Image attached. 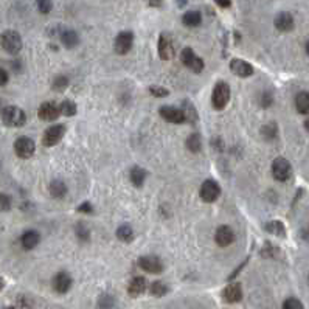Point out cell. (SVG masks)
Here are the masks:
<instances>
[{
  "mask_svg": "<svg viewBox=\"0 0 309 309\" xmlns=\"http://www.w3.org/2000/svg\"><path fill=\"white\" fill-rule=\"evenodd\" d=\"M2 122L8 127H22L27 123V115L21 107L6 106L2 109Z\"/></svg>",
  "mask_w": 309,
  "mask_h": 309,
  "instance_id": "cell-1",
  "label": "cell"
},
{
  "mask_svg": "<svg viewBox=\"0 0 309 309\" xmlns=\"http://www.w3.org/2000/svg\"><path fill=\"white\" fill-rule=\"evenodd\" d=\"M0 45L9 55H17L22 50V37L14 30H6L0 36Z\"/></svg>",
  "mask_w": 309,
  "mask_h": 309,
  "instance_id": "cell-2",
  "label": "cell"
},
{
  "mask_svg": "<svg viewBox=\"0 0 309 309\" xmlns=\"http://www.w3.org/2000/svg\"><path fill=\"white\" fill-rule=\"evenodd\" d=\"M228 99H230V87L227 83L219 81L212 92V104L216 111H222L225 106L228 104Z\"/></svg>",
  "mask_w": 309,
  "mask_h": 309,
  "instance_id": "cell-3",
  "label": "cell"
},
{
  "mask_svg": "<svg viewBox=\"0 0 309 309\" xmlns=\"http://www.w3.org/2000/svg\"><path fill=\"white\" fill-rule=\"evenodd\" d=\"M181 61L185 67H188L194 73H201L204 70V61L199 58L191 48H184L181 53Z\"/></svg>",
  "mask_w": 309,
  "mask_h": 309,
  "instance_id": "cell-4",
  "label": "cell"
},
{
  "mask_svg": "<svg viewBox=\"0 0 309 309\" xmlns=\"http://www.w3.org/2000/svg\"><path fill=\"white\" fill-rule=\"evenodd\" d=\"M65 134V126L64 124H55V126H50L47 131L44 132V137H42V145L47 146V148H52L55 145H58L59 142L62 140V137Z\"/></svg>",
  "mask_w": 309,
  "mask_h": 309,
  "instance_id": "cell-5",
  "label": "cell"
},
{
  "mask_svg": "<svg viewBox=\"0 0 309 309\" xmlns=\"http://www.w3.org/2000/svg\"><path fill=\"white\" fill-rule=\"evenodd\" d=\"M36 151V145L30 137H19L14 142V153L21 158H30L33 157Z\"/></svg>",
  "mask_w": 309,
  "mask_h": 309,
  "instance_id": "cell-6",
  "label": "cell"
},
{
  "mask_svg": "<svg viewBox=\"0 0 309 309\" xmlns=\"http://www.w3.org/2000/svg\"><path fill=\"white\" fill-rule=\"evenodd\" d=\"M291 173H292V168H291V163H289L284 157H278L274 160L272 163V174L277 181L280 182H286L289 177H291Z\"/></svg>",
  "mask_w": 309,
  "mask_h": 309,
  "instance_id": "cell-7",
  "label": "cell"
},
{
  "mask_svg": "<svg viewBox=\"0 0 309 309\" xmlns=\"http://www.w3.org/2000/svg\"><path fill=\"white\" fill-rule=\"evenodd\" d=\"M199 194H201V199L204 202H215L216 199L219 197V194H221V186H219L217 182L212 181V179H208V181H205L201 186V191H199Z\"/></svg>",
  "mask_w": 309,
  "mask_h": 309,
  "instance_id": "cell-8",
  "label": "cell"
},
{
  "mask_svg": "<svg viewBox=\"0 0 309 309\" xmlns=\"http://www.w3.org/2000/svg\"><path fill=\"white\" fill-rule=\"evenodd\" d=\"M158 56L163 61H169L176 56L174 42L168 34H160V39H158Z\"/></svg>",
  "mask_w": 309,
  "mask_h": 309,
  "instance_id": "cell-9",
  "label": "cell"
},
{
  "mask_svg": "<svg viewBox=\"0 0 309 309\" xmlns=\"http://www.w3.org/2000/svg\"><path fill=\"white\" fill-rule=\"evenodd\" d=\"M132 44H134V34L131 31H122L115 37L114 50L118 55H126L132 48Z\"/></svg>",
  "mask_w": 309,
  "mask_h": 309,
  "instance_id": "cell-10",
  "label": "cell"
},
{
  "mask_svg": "<svg viewBox=\"0 0 309 309\" xmlns=\"http://www.w3.org/2000/svg\"><path fill=\"white\" fill-rule=\"evenodd\" d=\"M158 112H160V117L169 123H174V124L185 123V114L182 109H177L173 106H162Z\"/></svg>",
  "mask_w": 309,
  "mask_h": 309,
  "instance_id": "cell-11",
  "label": "cell"
},
{
  "mask_svg": "<svg viewBox=\"0 0 309 309\" xmlns=\"http://www.w3.org/2000/svg\"><path fill=\"white\" fill-rule=\"evenodd\" d=\"M37 115L41 120H44V122H55V120L61 115V109L53 101H45L39 106Z\"/></svg>",
  "mask_w": 309,
  "mask_h": 309,
  "instance_id": "cell-12",
  "label": "cell"
},
{
  "mask_svg": "<svg viewBox=\"0 0 309 309\" xmlns=\"http://www.w3.org/2000/svg\"><path fill=\"white\" fill-rule=\"evenodd\" d=\"M138 266H140L143 271L148 272V274H160L163 271L162 261L158 260L157 256H153V255L142 256L140 260H138Z\"/></svg>",
  "mask_w": 309,
  "mask_h": 309,
  "instance_id": "cell-13",
  "label": "cell"
},
{
  "mask_svg": "<svg viewBox=\"0 0 309 309\" xmlns=\"http://www.w3.org/2000/svg\"><path fill=\"white\" fill-rule=\"evenodd\" d=\"M230 70L236 75V76H241V78H248L252 76L253 73V67L248 64L244 59H232L230 62Z\"/></svg>",
  "mask_w": 309,
  "mask_h": 309,
  "instance_id": "cell-14",
  "label": "cell"
},
{
  "mask_svg": "<svg viewBox=\"0 0 309 309\" xmlns=\"http://www.w3.org/2000/svg\"><path fill=\"white\" fill-rule=\"evenodd\" d=\"M72 277L67 272H59L53 278V287L58 294H65L68 292V289L72 287Z\"/></svg>",
  "mask_w": 309,
  "mask_h": 309,
  "instance_id": "cell-15",
  "label": "cell"
},
{
  "mask_svg": "<svg viewBox=\"0 0 309 309\" xmlns=\"http://www.w3.org/2000/svg\"><path fill=\"white\" fill-rule=\"evenodd\" d=\"M222 298H224L227 303H238V302H241V298H243L241 284H239V283H233V284L225 286L224 291H222Z\"/></svg>",
  "mask_w": 309,
  "mask_h": 309,
  "instance_id": "cell-16",
  "label": "cell"
},
{
  "mask_svg": "<svg viewBox=\"0 0 309 309\" xmlns=\"http://www.w3.org/2000/svg\"><path fill=\"white\" fill-rule=\"evenodd\" d=\"M215 239H216V243L217 246H221V247H227V246H230L233 241H235V233L230 227H227V225H221L216 230V235H215Z\"/></svg>",
  "mask_w": 309,
  "mask_h": 309,
  "instance_id": "cell-17",
  "label": "cell"
},
{
  "mask_svg": "<svg viewBox=\"0 0 309 309\" xmlns=\"http://www.w3.org/2000/svg\"><path fill=\"white\" fill-rule=\"evenodd\" d=\"M277 30H280V31H291L294 28V17L289 14V13H280L274 21Z\"/></svg>",
  "mask_w": 309,
  "mask_h": 309,
  "instance_id": "cell-18",
  "label": "cell"
},
{
  "mask_svg": "<svg viewBox=\"0 0 309 309\" xmlns=\"http://www.w3.org/2000/svg\"><path fill=\"white\" fill-rule=\"evenodd\" d=\"M39 241H41V235H39L36 230H27L21 238V244L25 250H31V248H34L39 244Z\"/></svg>",
  "mask_w": 309,
  "mask_h": 309,
  "instance_id": "cell-19",
  "label": "cell"
},
{
  "mask_svg": "<svg viewBox=\"0 0 309 309\" xmlns=\"http://www.w3.org/2000/svg\"><path fill=\"white\" fill-rule=\"evenodd\" d=\"M146 287H148V284H146L145 278L143 277H135L131 281V284H129L127 292H129V295L135 298V297H140L146 291Z\"/></svg>",
  "mask_w": 309,
  "mask_h": 309,
  "instance_id": "cell-20",
  "label": "cell"
},
{
  "mask_svg": "<svg viewBox=\"0 0 309 309\" xmlns=\"http://www.w3.org/2000/svg\"><path fill=\"white\" fill-rule=\"evenodd\" d=\"M61 42L65 48H73L78 45L79 39H78V34L73 31V30H64L61 33Z\"/></svg>",
  "mask_w": 309,
  "mask_h": 309,
  "instance_id": "cell-21",
  "label": "cell"
},
{
  "mask_svg": "<svg viewBox=\"0 0 309 309\" xmlns=\"http://www.w3.org/2000/svg\"><path fill=\"white\" fill-rule=\"evenodd\" d=\"M295 107L300 114H309V93L300 92L295 96Z\"/></svg>",
  "mask_w": 309,
  "mask_h": 309,
  "instance_id": "cell-22",
  "label": "cell"
},
{
  "mask_svg": "<svg viewBox=\"0 0 309 309\" xmlns=\"http://www.w3.org/2000/svg\"><path fill=\"white\" fill-rule=\"evenodd\" d=\"M129 177H131V182L137 186V188H140L143 186L145 184V179H146V171L143 168L140 166H134L131 169V174H129Z\"/></svg>",
  "mask_w": 309,
  "mask_h": 309,
  "instance_id": "cell-23",
  "label": "cell"
},
{
  "mask_svg": "<svg viewBox=\"0 0 309 309\" xmlns=\"http://www.w3.org/2000/svg\"><path fill=\"white\" fill-rule=\"evenodd\" d=\"M182 22L186 27H197V25H201V22H202V14L199 11H188V13L184 14Z\"/></svg>",
  "mask_w": 309,
  "mask_h": 309,
  "instance_id": "cell-24",
  "label": "cell"
},
{
  "mask_svg": "<svg viewBox=\"0 0 309 309\" xmlns=\"http://www.w3.org/2000/svg\"><path fill=\"white\" fill-rule=\"evenodd\" d=\"M67 193V186L62 181H53L52 184H50V194H52L53 197L56 199H61L64 197Z\"/></svg>",
  "mask_w": 309,
  "mask_h": 309,
  "instance_id": "cell-25",
  "label": "cell"
},
{
  "mask_svg": "<svg viewBox=\"0 0 309 309\" xmlns=\"http://www.w3.org/2000/svg\"><path fill=\"white\" fill-rule=\"evenodd\" d=\"M117 236L120 241L123 243H131L134 239V230L129 225H120L118 230H117Z\"/></svg>",
  "mask_w": 309,
  "mask_h": 309,
  "instance_id": "cell-26",
  "label": "cell"
},
{
  "mask_svg": "<svg viewBox=\"0 0 309 309\" xmlns=\"http://www.w3.org/2000/svg\"><path fill=\"white\" fill-rule=\"evenodd\" d=\"M186 148L190 149L191 153H199L202 148V140H201V135L199 134H191L190 137L186 138Z\"/></svg>",
  "mask_w": 309,
  "mask_h": 309,
  "instance_id": "cell-27",
  "label": "cell"
},
{
  "mask_svg": "<svg viewBox=\"0 0 309 309\" xmlns=\"http://www.w3.org/2000/svg\"><path fill=\"white\" fill-rule=\"evenodd\" d=\"M182 111H184V114H185V122L191 123V124L196 123V120H197V112H196V109L193 107L191 103L185 101L184 106H182Z\"/></svg>",
  "mask_w": 309,
  "mask_h": 309,
  "instance_id": "cell-28",
  "label": "cell"
},
{
  "mask_svg": "<svg viewBox=\"0 0 309 309\" xmlns=\"http://www.w3.org/2000/svg\"><path fill=\"white\" fill-rule=\"evenodd\" d=\"M266 230L269 233H272V235H277V236H286L284 225L280 221H271V222L266 225Z\"/></svg>",
  "mask_w": 309,
  "mask_h": 309,
  "instance_id": "cell-29",
  "label": "cell"
},
{
  "mask_svg": "<svg viewBox=\"0 0 309 309\" xmlns=\"http://www.w3.org/2000/svg\"><path fill=\"white\" fill-rule=\"evenodd\" d=\"M59 109H61V114L65 117H73L76 114V104L72 99H64L61 106H59Z\"/></svg>",
  "mask_w": 309,
  "mask_h": 309,
  "instance_id": "cell-30",
  "label": "cell"
},
{
  "mask_svg": "<svg viewBox=\"0 0 309 309\" xmlns=\"http://www.w3.org/2000/svg\"><path fill=\"white\" fill-rule=\"evenodd\" d=\"M261 134H263V137L266 138V140H274V138L278 135V127H277V124H274V123L266 124V126L261 129Z\"/></svg>",
  "mask_w": 309,
  "mask_h": 309,
  "instance_id": "cell-31",
  "label": "cell"
},
{
  "mask_svg": "<svg viewBox=\"0 0 309 309\" xmlns=\"http://www.w3.org/2000/svg\"><path fill=\"white\" fill-rule=\"evenodd\" d=\"M166 291L168 289L162 281H154L151 284V287H149V292H151V295H154V297H163L166 294Z\"/></svg>",
  "mask_w": 309,
  "mask_h": 309,
  "instance_id": "cell-32",
  "label": "cell"
},
{
  "mask_svg": "<svg viewBox=\"0 0 309 309\" xmlns=\"http://www.w3.org/2000/svg\"><path fill=\"white\" fill-rule=\"evenodd\" d=\"M76 236L81 239V241H87V239L91 238V232H89V228L83 222H79L76 225Z\"/></svg>",
  "mask_w": 309,
  "mask_h": 309,
  "instance_id": "cell-33",
  "label": "cell"
},
{
  "mask_svg": "<svg viewBox=\"0 0 309 309\" xmlns=\"http://www.w3.org/2000/svg\"><path fill=\"white\" fill-rule=\"evenodd\" d=\"M36 3H37V9L42 14H48L50 11H52V8H53L52 0H36Z\"/></svg>",
  "mask_w": 309,
  "mask_h": 309,
  "instance_id": "cell-34",
  "label": "cell"
},
{
  "mask_svg": "<svg viewBox=\"0 0 309 309\" xmlns=\"http://www.w3.org/2000/svg\"><path fill=\"white\" fill-rule=\"evenodd\" d=\"M11 210V197L5 193H0V212Z\"/></svg>",
  "mask_w": 309,
  "mask_h": 309,
  "instance_id": "cell-35",
  "label": "cell"
},
{
  "mask_svg": "<svg viewBox=\"0 0 309 309\" xmlns=\"http://www.w3.org/2000/svg\"><path fill=\"white\" fill-rule=\"evenodd\" d=\"M149 93L153 96H157V98H165L169 95V92L166 91L165 87H160V86H151L149 87Z\"/></svg>",
  "mask_w": 309,
  "mask_h": 309,
  "instance_id": "cell-36",
  "label": "cell"
},
{
  "mask_svg": "<svg viewBox=\"0 0 309 309\" xmlns=\"http://www.w3.org/2000/svg\"><path fill=\"white\" fill-rule=\"evenodd\" d=\"M68 86V79L65 76H56L55 78V81H53V89L58 92H61L64 91V89Z\"/></svg>",
  "mask_w": 309,
  "mask_h": 309,
  "instance_id": "cell-37",
  "label": "cell"
},
{
  "mask_svg": "<svg viewBox=\"0 0 309 309\" xmlns=\"http://www.w3.org/2000/svg\"><path fill=\"white\" fill-rule=\"evenodd\" d=\"M283 308L284 309H302L303 305L298 302L297 298H287V300L284 302V305H283Z\"/></svg>",
  "mask_w": 309,
  "mask_h": 309,
  "instance_id": "cell-38",
  "label": "cell"
},
{
  "mask_svg": "<svg viewBox=\"0 0 309 309\" xmlns=\"http://www.w3.org/2000/svg\"><path fill=\"white\" fill-rule=\"evenodd\" d=\"M274 103V98H272V93L271 92H263L261 98H260V104L263 107H269V106H272Z\"/></svg>",
  "mask_w": 309,
  "mask_h": 309,
  "instance_id": "cell-39",
  "label": "cell"
},
{
  "mask_svg": "<svg viewBox=\"0 0 309 309\" xmlns=\"http://www.w3.org/2000/svg\"><path fill=\"white\" fill-rule=\"evenodd\" d=\"M78 212L79 213H92L93 212V207L89 204V202H84V204H81L78 207Z\"/></svg>",
  "mask_w": 309,
  "mask_h": 309,
  "instance_id": "cell-40",
  "label": "cell"
},
{
  "mask_svg": "<svg viewBox=\"0 0 309 309\" xmlns=\"http://www.w3.org/2000/svg\"><path fill=\"white\" fill-rule=\"evenodd\" d=\"M115 302H114V298L112 297H109V295H104L101 297V302H99V306H114Z\"/></svg>",
  "mask_w": 309,
  "mask_h": 309,
  "instance_id": "cell-41",
  "label": "cell"
},
{
  "mask_svg": "<svg viewBox=\"0 0 309 309\" xmlns=\"http://www.w3.org/2000/svg\"><path fill=\"white\" fill-rule=\"evenodd\" d=\"M8 79H9L8 72L5 70V68L0 67V86H5V84L8 83Z\"/></svg>",
  "mask_w": 309,
  "mask_h": 309,
  "instance_id": "cell-42",
  "label": "cell"
},
{
  "mask_svg": "<svg viewBox=\"0 0 309 309\" xmlns=\"http://www.w3.org/2000/svg\"><path fill=\"white\" fill-rule=\"evenodd\" d=\"M215 2H216L219 6H222V8H228V6L232 5L230 0H215Z\"/></svg>",
  "mask_w": 309,
  "mask_h": 309,
  "instance_id": "cell-43",
  "label": "cell"
},
{
  "mask_svg": "<svg viewBox=\"0 0 309 309\" xmlns=\"http://www.w3.org/2000/svg\"><path fill=\"white\" fill-rule=\"evenodd\" d=\"M162 3H163V0H149V5H151V6H155V8L162 6Z\"/></svg>",
  "mask_w": 309,
  "mask_h": 309,
  "instance_id": "cell-44",
  "label": "cell"
},
{
  "mask_svg": "<svg viewBox=\"0 0 309 309\" xmlns=\"http://www.w3.org/2000/svg\"><path fill=\"white\" fill-rule=\"evenodd\" d=\"M5 284H6V283H5V280H3L2 277H0V292H2L3 289H5Z\"/></svg>",
  "mask_w": 309,
  "mask_h": 309,
  "instance_id": "cell-45",
  "label": "cell"
},
{
  "mask_svg": "<svg viewBox=\"0 0 309 309\" xmlns=\"http://www.w3.org/2000/svg\"><path fill=\"white\" fill-rule=\"evenodd\" d=\"M186 3V0H179V6H184Z\"/></svg>",
  "mask_w": 309,
  "mask_h": 309,
  "instance_id": "cell-46",
  "label": "cell"
},
{
  "mask_svg": "<svg viewBox=\"0 0 309 309\" xmlns=\"http://www.w3.org/2000/svg\"><path fill=\"white\" fill-rule=\"evenodd\" d=\"M305 48H306V53L309 55V41L306 42V47H305Z\"/></svg>",
  "mask_w": 309,
  "mask_h": 309,
  "instance_id": "cell-47",
  "label": "cell"
},
{
  "mask_svg": "<svg viewBox=\"0 0 309 309\" xmlns=\"http://www.w3.org/2000/svg\"><path fill=\"white\" fill-rule=\"evenodd\" d=\"M305 127L308 129V131H309V120H306V123H305Z\"/></svg>",
  "mask_w": 309,
  "mask_h": 309,
  "instance_id": "cell-48",
  "label": "cell"
}]
</instances>
